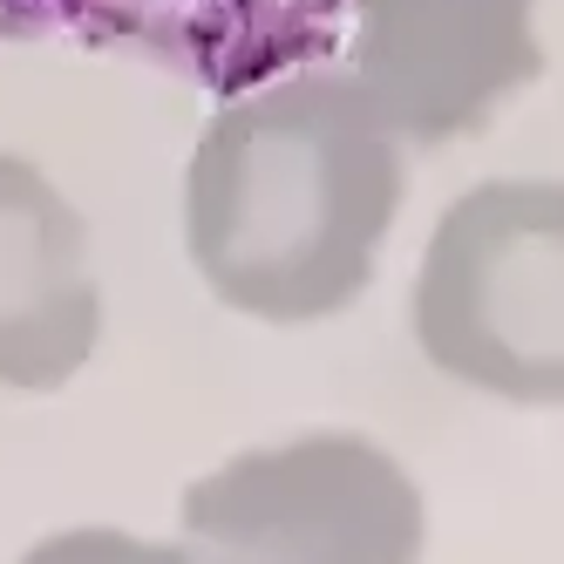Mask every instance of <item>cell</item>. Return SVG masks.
I'll list each match as a JSON object with an SVG mask.
<instances>
[{"instance_id":"obj_4","label":"cell","mask_w":564,"mask_h":564,"mask_svg":"<svg viewBox=\"0 0 564 564\" xmlns=\"http://www.w3.org/2000/svg\"><path fill=\"white\" fill-rule=\"evenodd\" d=\"M347 75L415 150L476 137L544 75L538 0H347Z\"/></svg>"},{"instance_id":"obj_2","label":"cell","mask_w":564,"mask_h":564,"mask_svg":"<svg viewBox=\"0 0 564 564\" xmlns=\"http://www.w3.org/2000/svg\"><path fill=\"white\" fill-rule=\"evenodd\" d=\"M415 347L476 394L564 401V191L497 177L435 218L415 272Z\"/></svg>"},{"instance_id":"obj_1","label":"cell","mask_w":564,"mask_h":564,"mask_svg":"<svg viewBox=\"0 0 564 564\" xmlns=\"http://www.w3.org/2000/svg\"><path fill=\"white\" fill-rule=\"evenodd\" d=\"M401 137L347 68H286L218 102L184 177V246L218 306L306 327L347 313L401 218Z\"/></svg>"},{"instance_id":"obj_5","label":"cell","mask_w":564,"mask_h":564,"mask_svg":"<svg viewBox=\"0 0 564 564\" xmlns=\"http://www.w3.org/2000/svg\"><path fill=\"white\" fill-rule=\"evenodd\" d=\"M340 14L347 0H0V34L137 55L212 96H238L319 62Z\"/></svg>"},{"instance_id":"obj_6","label":"cell","mask_w":564,"mask_h":564,"mask_svg":"<svg viewBox=\"0 0 564 564\" xmlns=\"http://www.w3.org/2000/svg\"><path fill=\"white\" fill-rule=\"evenodd\" d=\"M102 340L89 225L68 197L0 150V388L55 394Z\"/></svg>"},{"instance_id":"obj_3","label":"cell","mask_w":564,"mask_h":564,"mask_svg":"<svg viewBox=\"0 0 564 564\" xmlns=\"http://www.w3.org/2000/svg\"><path fill=\"white\" fill-rule=\"evenodd\" d=\"M184 551L279 564H409L422 551V490L368 435H293L191 482Z\"/></svg>"}]
</instances>
